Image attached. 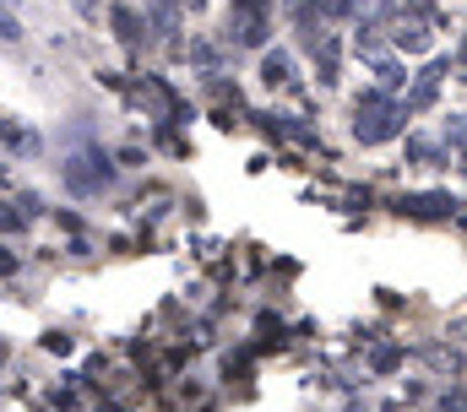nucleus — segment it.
I'll return each mask as SVG.
<instances>
[{
    "label": "nucleus",
    "instance_id": "obj_1",
    "mask_svg": "<svg viewBox=\"0 0 467 412\" xmlns=\"http://www.w3.org/2000/svg\"><path fill=\"white\" fill-rule=\"evenodd\" d=\"M402 119H408V108H402V103H391V93H380V88H369V93H358V98H353V136H358L364 147L391 141V136L402 130Z\"/></svg>",
    "mask_w": 467,
    "mask_h": 412
},
{
    "label": "nucleus",
    "instance_id": "obj_2",
    "mask_svg": "<svg viewBox=\"0 0 467 412\" xmlns=\"http://www.w3.org/2000/svg\"><path fill=\"white\" fill-rule=\"evenodd\" d=\"M272 33V0H229V38L244 49H261Z\"/></svg>",
    "mask_w": 467,
    "mask_h": 412
},
{
    "label": "nucleus",
    "instance_id": "obj_3",
    "mask_svg": "<svg viewBox=\"0 0 467 412\" xmlns=\"http://www.w3.org/2000/svg\"><path fill=\"white\" fill-rule=\"evenodd\" d=\"M66 185H71L77 196H99V191L109 185V158H104V152H77V158L66 163Z\"/></svg>",
    "mask_w": 467,
    "mask_h": 412
},
{
    "label": "nucleus",
    "instance_id": "obj_4",
    "mask_svg": "<svg viewBox=\"0 0 467 412\" xmlns=\"http://www.w3.org/2000/svg\"><path fill=\"white\" fill-rule=\"evenodd\" d=\"M397 211L413 217V222H446V217H457V196H446V191H413V196L397 201Z\"/></svg>",
    "mask_w": 467,
    "mask_h": 412
},
{
    "label": "nucleus",
    "instance_id": "obj_5",
    "mask_svg": "<svg viewBox=\"0 0 467 412\" xmlns=\"http://www.w3.org/2000/svg\"><path fill=\"white\" fill-rule=\"evenodd\" d=\"M337 71H343V38L337 33H321V44H316V77H321V88H332Z\"/></svg>",
    "mask_w": 467,
    "mask_h": 412
},
{
    "label": "nucleus",
    "instance_id": "obj_6",
    "mask_svg": "<svg viewBox=\"0 0 467 412\" xmlns=\"http://www.w3.org/2000/svg\"><path fill=\"white\" fill-rule=\"evenodd\" d=\"M261 82H266V88H288V82H294V55L266 49V55H261Z\"/></svg>",
    "mask_w": 467,
    "mask_h": 412
},
{
    "label": "nucleus",
    "instance_id": "obj_7",
    "mask_svg": "<svg viewBox=\"0 0 467 412\" xmlns=\"http://www.w3.org/2000/svg\"><path fill=\"white\" fill-rule=\"evenodd\" d=\"M109 22H115L119 44H141V33H147V22H141L130 5H115V11H109Z\"/></svg>",
    "mask_w": 467,
    "mask_h": 412
},
{
    "label": "nucleus",
    "instance_id": "obj_8",
    "mask_svg": "<svg viewBox=\"0 0 467 412\" xmlns=\"http://www.w3.org/2000/svg\"><path fill=\"white\" fill-rule=\"evenodd\" d=\"M391 44H397V49H430V27H424L419 16H413V22L402 16V22H397V33H391Z\"/></svg>",
    "mask_w": 467,
    "mask_h": 412
},
{
    "label": "nucleus",
    "instance_id": "obj_9",
    "mask_svg": "<svg viewBox=\"0 0 467 412\" xmlns=\"http://www.w3.org/2000/svg\"><path fill=\"white\" fill-rule=\"evenodd\" d=\"M408 158H413V163H424V169H446V152H441L435 141H424V136H413V141H408Z\"/></svg>",
    "mask_w": 467,
    "mask_h": 412
},
{
    "label": "nucleus",
    "instance_id": "obj_10",
    "mask_svg": "<svg viewBox=\"0 0 467 412\" xmlns=\"http://www.w3.org/2000/svg\"><path fill=\"white\" fill-rule=\"evenodd\" d=\"M0 141L16 147V152H33V147H38V136H33L27 125H11V119H0Z\"/></svg>",
    "mask_w": 467,
    "mask_h": 412
},
{
    "label": "nucleus",
    "instance_id": "obj_11",
    "mask_svg": "<svg viewBox=\"0 0 467 412\" xmlns=\"http://www.w3.org/2000/svg\"><path fill=\"white\" fill-rule=\"evenodd\" d=\"M22 222H27V211H11V206L0 201V228H5V233H16Z\"/></svg>",
    "mask_w": 467,
    "mask_h": 412
},
{
    "label": "nucleus",
    "instance_id": "obj_12",
    "mask_svg": "<svg viewBox=\"0 0 467 412\" xmlns=\"http://www.w3.org/2000/svg\"><path fill=\"white\" fill-rule=\"evenodd\" d=\"M16 33H22V22H16V11H5V5H0V38H16Z\"/></svg>",
    "mask_w": 467,
    "mask_h": 412
},
{
    "label": "nucleus",
    "instance_id": "obj_13",
    "mask_svg": "<svg viewBox=\"0 0 467 412\" xmlns=\"http://www.w3.org/2000/svg\"><path fill=\"white\" fill-rule=\"evenodd\" d=\"M397 358H402L397 347H380V353H375V369H397Z\"/></svg>",
    "mask_w": 467,
    "mask_h": 412
},
{
    "label": "nucleus",
    "instance_id": "obj_14",
    "mask_svg": "<svg viewBox=\"0 0 467 412\" xmlns=\"http://www.w3.org/2000/svg\"><path fill=\"white\" fill-rule=\"evenodd\" d=\"M11 272H16V255H11V250L0 244V277H11Z\"/></svg>",
    "mask_w": 467,
    "mask_h": 412
},
{
    "label": "nucleus",
    "instance_id": "obj_15",
    "mask_svg": "<svg viewBox=\"0 0 467 412\" xmlns=\"http://www.w3.org/2000/svg\"><path fill=\"white\" fill-rule=\"evenodd\" d=\"M0 364H5V342H0Z\"/></svg>",
    "mask_w": 467,
    "mask_h": 412
}]
</instances>
